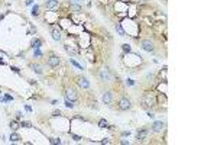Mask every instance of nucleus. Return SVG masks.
<instances>
[{
	"instance_id": "f257e3e1",
	"label": "nucleus",
	"mask_w": 217,
	"mask_h": 145,
	"mask_svg": "<svg viewBox=\"0 0 217 145\" xmlns=\"http://www.w3.org/2000/svg\"><path fill=\"white\" fill-rule=\"evenodd\" d=\"M140 104H142V107L143 109H148V107H151V106H155L156 104V99H155V96L153 94H151V93H146L142 99H140Z\"/></svg>"
},
{
	"instance_id": "f03ea898",
	"label": "nucleus",
	"mask_w": 217,
	"mask_h": 145,
	"mask_svg": "<svg viewBox=\"0 0 217 145\" xmlns=\"http://www.w3.org/2000/svg\"><path fill=\"white\" fill-rule=\"evenodd\" d=\"M140 47H142V49L148 51V52H153L155 51V44H153V41H151V38L142 39L140 41Z\"/></svg>"
},
{
	"instance_id": "7ed1b4c3",
	"label": "nucleus",
	"mask_w": 217,
	"mask_h": 145,
	"mask_svg": "<svg viewBox=\"0 0 217 145\" xmlns=\"http://www.w3.org/2000/svg\"><path fill=\"white\" fill-rule=\"evenodd\" d=\"M65 99L71 100V102H77L78 100V94H77V90L74 87H68L65 90Z\"/></svg>"
},
{
	"instance_id": "20e7f679",
	"label": "nucleus",
	"mask_w": 217,
	"mask_h": 145,
	"mask_svg": "<svg viewBox=\"0 0 217 145\" xmlns=\"http://www.w3.org/2000/svg\"><path fill=\"white\" fill-rule=\"evenodd\" d=\"M46 64L51 67V68H57L59 64H61V60L58 55H54V54H51V55L46 58Z\"/></svg>"
},
{
	"instance_id": "39448f33",
	"label": "nucleus",
	"mask_w": 217,
	"mask_h": 145,
	"mask_svg": "<svg viewBox=\"0 0 217 145\" xmlns=\"http://www.w3.org/2000/svg\"><path fill=\"white\" fill-rule=\"evenodd\" d=\"M130 107H132V102H130L129 97L123 96V97L119 100V109H120V110H129Z\"/></svg>"
},
{
	"instance_id": "423d86ee",
	"label": "nucleus",
	"mask_w": 217,
	"mask_h": 145,
	"mask_svg": "<svg viewBox=\"0 0 217 145\" xmlns=\"http://www.w3.org/2000/svg\"><path fill=\"white\" fill-rule=\"evenodd\" d=\"M75 81H77V86H78V87H81V88H90V81H88L84 76L77 77Z\"/></svg>"
},
{
	"instance_id": "0eeeda50",
	"label": "nucleus",
	"mask_w": 217,
	"mask_h": 145,
	"mask_svg": "<svg viewBox=\"0 0 217 145\" xmlns=\"http://www.w3.org/2000/svg\"><path fill=\"white\" fill-rule=\"evenodd\" d=\"M51 35H52V39H55V41H61V29L59 26H51Z\"/></svg>"
},
{
	"instance_id": "6e6552de",
	"label": "nucleus",
	"mask_w": 217,
	"mask_h": 145,
	"mask_svg": "<svg viewBox=\"0 0 217 145\" xmlns=\"http://www.w3.org/2000/svg\"><path fill=\"white\" fill-rule=\"evenodd\" d=\"M99 78H100V81H103V83L110 81V72H108V70H107V68L100 70V72H99Z\"/></svg>"
},
{
	"instance_id": "1a4fd4ad",
	"label": "nucleus",
	"mask_w": 217,
	"mask_h": 145,
	"mask_svg": "<svg viewBox=\"0 0 217 145\" xmlns=\"http://www.w3.org/2000/svg\"><path fill=\"white\" fill-rule=\"evenodd\" d=\"M103 102H104V104H107V106H110L112 104V102H113V93L110 92V90H107V92H104L103 93Z\"/></svg>"
},
{
	"instance_id": "9d476101",
	"label": "nucleus",
	"mask_w": 217,
	"mask_h": 145,
	"mask_svg": "<svg viewBox=\"0 0 217 145\" xmlns=\"http://www.w3.org/2000/svg\"><path fill=\"white\" fill-rule=\"evenodd\" d=\"M164 126H165V123L162 120H155L153 125H152V131L153 132H161L162 129H164Z\"/></svg>"
},
{
	"instance_id": "9b49d317",
	"label": "nucleus",
	"mask_w": 217,
	"mask_h": 145,
	"mask_svg": "<svg viewBox=\"0 0 217 145\" xmlns=\"http://www.w3.org/2000/svg\"><path fill=\"white\" fill-rule=\"evenodd\" d=\"M148 134H149V131H148V129H140V131H138V134H136L138 141H139V142L145 141V139L148 138Z\"/></svg>"
},
{
	"instance_id": "f8f14e48",
	"label": "nucleus",
	"mask_w": 217,
	"mask_h": 145,
	"mask_svg": "<svg viewBox=\"0 0 217 145\" xmlns=\"http://www.w3.org/2000/svg\"><path fill=\"white\" fill-rule=\"evenodd\" d=\"M45 7L48 10H55L58 7V0H46V2H45Z\"/></svg>"
},
{
	"instance_id": "ddd939ff",
	"label": "nucleus",
	"mask_w": 217,
	"mask_h": 145,
	"mask_svg": "<svg viewBox=\"0 0 217 145\" xmlns=\"http://www.w3.org/2000/svg\"><path fill=\"white\" fill-rule=\"evenodd\" d=\"M29 67H30V70L33 71V72H36V74H44V70H42V67L38 64V62H32V64H29Z\"/></svg>"
},
{
	"instance_id": "4468645a",
	"label": "nucleus",
	"mask_w": 217,
	"mask_h": 145,
	"mask_svg": "<svg viewBox=\"0 0 217 145\" xmlns=\"http://www.w3.org/2000/svg\"><path fill=\"white\" fill-rule=\"evenodd\" d=\"M44 44V41L42 39H32V42H30V48H41V45Z\"/></svg>"
},
{
	"instance_id": "2eb2a0df",
	"label": "nucleus",
	"mask_w": 217,
	"mask_h": 145,
	"mask_svg": "<svg viewBox=\"0 0 217 145\" xmlns=\"http://www.w3.org/2000/svg\"><path fill=\"white\" fill-rule=\"evenodd\" d=\"M114 29L117 31V33H119L120 36H126V31L122 28V23H114Z\"/></svg>"
},
{
	"instance_id": "dca6fc26",
	"label": "nucleus",
	"mask_w": 217,
	"mask_h": 145,
	"mask_svg": "<svg viewBox=\"0 0 217 145\" xmlns=\"http://www.w3.org/2000/svg\"><path fill=\"white\" fill-rule=\"evenodd\" d=\"M99 126H100V128H106V129H113V126H110L107 123V120H104V119H101L99 122Z\"/></svg>"
},
{
	"instance_id": "f3484780",
	"label": "nucleus",
	"mask_w": 217,
	"mask_h": 145,
	"mask_svg": "<svg viewBox=\"0 0 217 145\" xmlns=\"http://www.w3.org/2000/svg\"><path fill=\"white\" fill-rule=\"evenodd\" d=\"M64 49L69 54V55H75V52H77V49H74V48L69 47V45H64Z\"/></svg>"
},
{
	"instance_id": "a211bd4d",
	"label": "nucleus",
	"mask_w": 217,
	"mask_h": 145,
	"mask_svg": "<svg viewBox=\"0 0 217 145\" xmlns=\"http://www.w3.org/2000/svg\"><path fill=\"white\" fill-rule=\"evenodd\" d=\"M69 10H72L74 13H81V6H78V5H69Z\"/></svg>"
},
{
	"instance_id": "6ab92c4d",
	"label": "nucleus",
	"mask_w": 217,
	"mask_h": 145,
	"mask_svg": "<svg viewBox=\"0 0 217 145\" xmlns=\"http://www.w3.org/2000/svg\"><path fill=\"white\" fill-rule=\"evenodd\" d=\"M10 141H12V142H17V141H20V136L16 134V131H13V132L10 134Z\"/></svg>"
},
{
	"instance_id": "aec40b11",
	"label": "nucleus",
	"mask_w": 217,
	"mask_h": 145,
	"mask_svg": "<svg viewBox=\"0 0 217 145\" xmlns=\"http://www.w3.org/2000/svg\"><path fill=\"white\" fill-rule=\"evenodd\" d=\"M9 126H10V129H12V131H17V129H19V128H20V125H19V123H17L16 120H12Z\"/></svg>"
},
{
	"instance_id": "412c9836",
	"label": "nucleus",
	"mask_w": 217,
	"mask_h": 145,
	"mask_svg": "<svg viewBox=\"0 0 217 145\" xmlns=\"http://www.w3.org/2000/svg\"><path fill=\"white\" fill-rule=\"evenodd\" d=\"M122 49H123V52H128V54L132 52V48H130L129 44H123V45H122Z\"/></svg>"
},
{
	"instance_id": "4be33fe9",
	"label": "nucleus",
	"mask_w": 217,
	"mask_h": 145,
	"mask_svg": "<svg viewBox=\"0 0 217 145\" xmlns=\"http://www.w3.org/2000/svg\"><path fill=\"white\" fill-rule=\"evenodd\" d=\"M32 15H33V16H39V6H38V5H35V6L32 7Z\"/></svg>"
},
{
	"instance_id": "5701e85b",
	"label": "nucleus",
	"mask_w": 217,
	"mask_h": 145,
	"mask_svg": "<svg viewBox=\"0 0 217 145\" xmlns=\"http://www.w3.org/2000/svg\"><path fill=\"white\" fill-rule=\"evenodd\" d=\"M69 62H71L72 65H74V67H77L78 70H83V67H81V64H78V62H77V61H75L74 58H69Z\"/></svg>"
},
{
	"instance_id": "b1692460",
	"label": "nucleus",
	"mask_w": 217,
	"mask_h": 145,
	"mask_svg": "<svg viewBox=\"0 0 217 145\" xmlns=\"http://www.w3.org/2000/svg\"><path fill=\"white\" fill-rule=\"evenodd\" d=\"M44 54L41 52V49L39 48H35V51H33V57H36V58H39V57H42Z\"/></svg>"
},
{
	"instance_id": "393cba45",
	"label": "nucleus",
	"mask_w": 217,
	"mask_h": 145,
	"mask_svg": "<svg viewBox=\"0 0 217 145\" xmlns=\"http://www.w3.org/2000/svg\"><path fill=\"white\" fill-rule=\"evenodd\" d=\"M49 142L54 144V145H55V144L59 145V144H61V139H59V138H49Z\"/></svg>"
},
{
	"instance_id": "a878e982",
	"label": "nucleus",
	"mask_w": 217,
	"mask_h": 145,
	"mask_svg": "<svg viewBox=\"0 0 217 145\" xmlns=\"http://www.w3.org/2000/svg\"><path fill=\"white\" fill-rule=\"evenodd\" d=\"M65 106H67L68 109H72V107H74V103H72L71 100H68V99H65Z\"/></svg>"
},
{
	"instance_id": "bb28decb",
	"label": "nucleus",
	"mask_w": 217,
	"mask_h": 145,
	"mask_svg": "<svg viewBox=\"0 0 217 145\" xmlns=\"http://www.w3.org/2000/svg\"><path fill=\"white\" fill-rule=\"evenodd\" d=\"M20 128H32V123H30V122H22V123H20Z\"/></svg>"
},
{
	"instance_id": "cd10ccee",
	"label": "nucleus",
	"mask_w": 217,
	"mask_h": 145,
	"mask_svg": "<svg viewBox=\"0 0 217 145\" xmlns=\"http://www.w3.org/2000/svg\"><path fill=\"white\" fill-rule=\"evenodd\" d=\"M10 70H12L13 72H17V74L20 72V68H19V67H10Z\"/></svg>"
},
{
	"instance_id": "c85d7f7f",
	"label": "nucleus",
	"mask_w": 217,
	"mask_h": 145,
	"mask_svg": "<svg viewBox=\"0 0 217 145\" xmlns=\"http://www.w3.org/2000/svg\"><path fill=\"white\" fill-rule=\"evenodd\" d=\"M5 99L7 102H13V96H10V94H5Z\"/></svg>"
},
{
	"instance_id": "c756f323",
	"label": "nucleus",
	"mask_w": 217,
	"mask_h": 145,
	"mask_svg": "<svg viewBox=\"0 0 217 145\" xmlns=\"http://www.w3.org/2000/svg\"><path fill=\"white\" fill-rule=\"evenodd\" d=\"M128 86H135V80H132V78H128Z\"/></svg>"
},
{
	"instance_id": "7c9ffc66",
	"label": "nucleus",
	"mask_w": 217,
	"mask_h": 145,
	"mask_svg": "<svg viewBox=\"0 0 217 145\" xmlns=\"http://www.w3.org/2000/svg\"><path fill=\"white\" fill-rule=\"evenodd\" d=\"M16 119H17V120L22 119V112H16Z\"/></svg>"
},
{
	"instance_id": "2f4dec72",
	"label": "nucleus",
	"mask_w": 217,
	"mask_h": 145,
	"mask_svg": "<svg viewBox=\"0 0 217 145\" xmlns=\"http://www.w3.org/2000/svg\"><path fill=\"white\" fill-rule=\"evenodd\" d=\"M54 116H61V110H54Z\"/></svg>"
},
{
	"instance_id": "473e14b6",
	"label": "nucleus",
	"mask_w": 217,
	"mask_h": 145,
	"mask_svg": "<svg viewBox=\"0 0 217 145\" xmlns=\"http://www.w3.org/2000/svg\"><path fill=\"white\" fill-rule=\"evenodd\" d=\"M130 135V132L129 131H124V132H122V136H129Z\"/></svg>"
},
{
	"instance_id": "72a5a7b5",
	"label": "nucleus",
	"mask_w": 217,
	"mask_h": 145,
	"mask_svg": "<svg viewBox=\"0 0 217 145\" xmlns=\"http://www.w3.org/2000/svg\"><path fill=\"white\" fill-rule=\"evenodd\" d=\"M101 144H110V141H108V138H104V139L101 141Z\"/></svg>"
},
{
	"instance_id": "f704fd0d",
	"label": "nucleus",
	"mask_w": 217,
	"mask_h": 145,
	"mask_svg": "<svg viewBox=\"0 0 217 145\" xmlns=\"http://www.w3.org/2000/svg\"><path fill=\"white\" fill-rule=\"evenodd\" d=\"M120 144H123V145H126V144H129V141H128V139H122V141H120Z\"/></svg>"
},
{
	"instance_id": "c9c22d12",
	"label": "nucleus",
	"mask_w": 217,
	"mask_h": 145,
	"mask_svg": "<svg viewBox=\"0 0 217 145\" xmlns=\"http://www.w3.org/2000/svg\"><path fill=\"white\" fill-rule=\"evenodd\" d=\"M148 116H149V118H151V119H153V118H155V115H153V113H152V112H148Z\"/></svg>"
},
{
	"instance_id": "e433bc0d",
	"label": "nucleus",
	"mask_w": 217,
	"mask_h": 145,
	"mask_svg": "<svg viewBox=\"0 0 217 145\" xmlns=\"http://www.w3.org/2000/svg\"><path fill=\"white\" fill-rule=\"evenodd\" d=\"M25 109H26V110H28V112H32V107H30V106H28V104L25 106Z\"/></svg>"
},
{
	"instance_id": "4c0bfd02",
	"label": "nucleus",
	"mask_w": 217,
	"mask_h": 145,
	"mask_svg": "<svg viewBox=\"0 0 217 145\" xmlns=\"http://www.w3.org/2000/svg\"><path fill=\"white\" fill-rule=\"evenodd\" d=\"M72 138H74V141H80V139H81V138L77 136V135H72Z\"/></svg>"
},
{
	"instance_id": "58836bf2",
	"label": "nucleus",
	"mask_w": 217,
	"mask_h": 145,
	"mask_svg": "<svg viewBox=\"0 0 217 145\" xmlns=\"http://www.w3.org/2000/svg\"><path fill=\"white\" fill-rule=\"evenodd\" d=\"M26 5H32V0H26Z\"/></svg>"
},
{
	"instance_id": "ea45409f",
	"label": "nucleus",
	"mask_w": 217,
	"mask_h": 145,
	"mask_svg": "<svg viewBox=\"0 0 217 145\" xmlns=\"http://www.w3.org/2000/svg\"><path fill=\"white\" fill-rule=\"evenodd\" d=\"M119 2H122V3H126V2H129V0H119Z\"/></svg>"
}]
</instances>
